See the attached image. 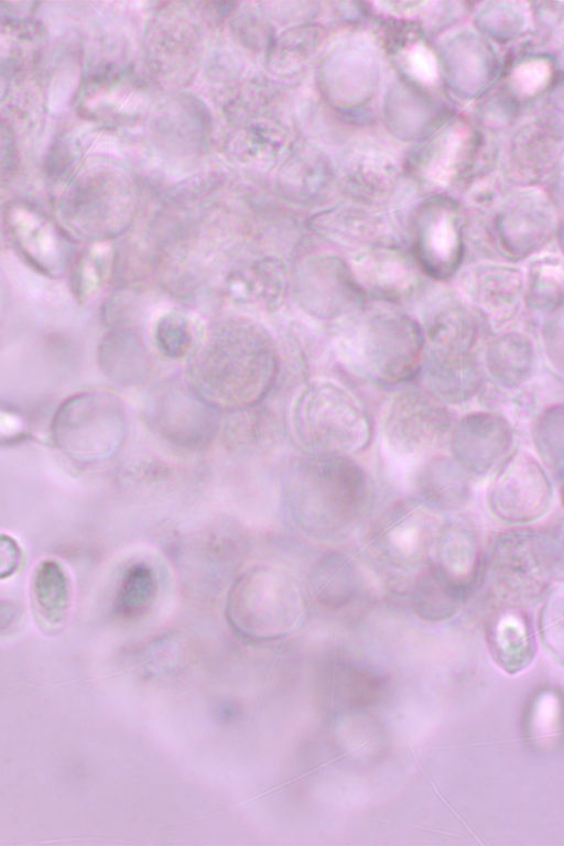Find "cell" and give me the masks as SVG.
<instances>
[{
    "label": "cell",
    "mask_w": 564,
    "mask_h": 846,
    "mask_svg": "<svg viewBox=\"0 0 564 846\" xmlns=\"http://www.w3.org/2000/svg\"><path fill=\"white\" fill-rule=\"evenodd\" d=\"M22 561L23 552L19 542L10 534L0 533V581L19 572Z\"/></svg>",
    "instance_id": "bcb514c9"
},
{
    "label": "cell",
    "mask_w": 564,
    "mask_h": 846,
    "mask_svg": "<svg viewBox=\"0 0 564 846\" xmlns=\"http://www.w3.org/2000/svg\"><path fill=\"white\" fill-rule=\"evenodd\" d=\"M462 260V240L457 220L447 209L425 214L416 239V263L435 280L455 274Z\"/></svg>",
    "instance_id": "44dd1931"
},
{
    "label": "cell",
    "mask_w": 564,
    "mask_h": 846,
    "mask_svg": "<svg viewBox=\"0 0 564 846\" xmlns=\"http://www.w3.org/2000/svg\"><path fill=\"white\" fill-rule=\"evenodd\" d=\"M275 94L263 83H249L239 88L225 106L228 119L236 124L268 113Z\"/></svg>",
    "instance_id": "ab89813d"
},
{
    "label": "cell",
    "mask_w": 564,
    "mask_h": 846,
    "mask_svg": "<svg viewBox=\"0 0 564 846\" xmlns=\"http://www.w3.org/2000/svg\"><path fill=\"white\" fill-rule=\"evenodd\" d=\"M563 594L562 589L554 592L544 606L541 619L542 636L545 644L553 651H561L563 633ZM561 653V652H560Z\"/></svg>",
    "instance_id": "b9f144b4"
},
{
    "label": "cell",
    "mask_w": 564,
    "mask_h": 846,
    "mask_svg": "<svg viewBox=\"0 0 564 846\" xmlns=\"http://www.w3.org/2000/svg\"><path fill=\"white\" fill-rule=\"evenodd\" d=\"M545 76V68L539 64H533L519 72L518 79L527 89L539 86Z\"/></svg>",
    "instance_id": "681fc988"
},
{
    "label": "cell",
    "mask_w": 564,
    "mask_h": 846,
    "mask_svg": "<svg viewBox=\"0 0 564 846\" xmlns=\"http://www.w3.org/2000/svg\"><path fill=\"white\" fill-rule=\"evenodd\" d=\"M441 528L423 502L402 501L376 521L369 535L370 549L389 566L414 567L431 557Z\"/></svg>",
    "instance_id": "5bb4252c"
},
{
    "label": "cell",
    "mask_w": 564,
    "mask_h": 846,
    "mask_svg": "<svg viewBox=\"0 0 564 846\" xmlns=\"http://www.w3.org/2000/svg\"><path fill=\"white\" fill-rule=\"evenodd\" d=\"M369 482L347 456H312L291 478L288 500L294 520L313 536L334 539L350 531L365 512Z\"/></svg>",
    "instance_id": "3957f363"
},
{
    "label": "cell",
    "mask_w": 564,
    "mask_h": 846,
    "mask_svg": "<svg viewBox=\"0 0 564 846\" xmlns=\"http://www.w3.org/2000/svg\"><path fill=\"white\" fill-rule=\"evenodd\" d=\"M465 596L464 592L432 566L417 577L412 593L416 612L432 621L451 617Z\"/></svg>",
    "instance_id": "e575fe53"
},
{
    "label": "cell",
    "mask_w": 564,
    "mask_h": 846,
    "mask_svg": "<svg viewBox=\"0 0 564 846\" xmlns=\"http://www.w3.org/2000/svg\"><path fill=\"white\" fill-rule=\"evenodd\" d=\"M57 224L69 238L109 241L133 221L137 194L121 167L95 163L73 173L54 202Z\"/></svg>",
    "instance_id": "277c9868"
},
{
    "label": "cell",
    "mask_w": 564,
    "mask_h": 846,
    "mask_svg": "<svg viewBox=\"0 0 564 846\" xmlns=\"http://www.w3.org/2000/svg\"><path fill=\"white\" fill-rule=\"evenodd\" d=\"M290 429L297 446L311 456H346L364 449L371 436L360 402L343 386L322 379L296 394Z\"/></svg>",
    "instance_id": "8992f818"
},
{
    "label": "cell",
    "mask_w": 564,
    "mask_h": 846,
    "mask_svg": "<svg viewBox=\"0 0 564 846\" xmlns=\"http://www.w3.org/2000/svg\"><path fill=\"white\" fill-rule=\"evenodd\" d=\"M542 339L550 362L562 372L563 368V314L562 308L552 313L543 326Z\"/></svg>",
    "instance_id": "ee69618b"
},
{
    "label": "cell",
    "mask_w": 564,
    "mask_h": 846,
    "mask_svg": "<svg viewBox=\"0 0 564 846\" xmlns=\"http://www.w3.org/2000/svg\"><path fill=\"white\" fill-rule=\"evenodd\" d=\"M98 364L112 381L124 386L143 384L151 375V360L138 334L128 328L108 333L98 347Z\"/></svg>",
    "instance_id": "d4e9b609"
},
{
    "label": "cell",
    "mask_w": 564,
    "mask_h": 846,
    "mask_svg": "<svg viewBox=\"0 0 564 846\" xmlns=\"http://www.w3.org/2000/svg\"><path fill=\"white\" fill-rule=\"evenodd\" d=\"M509 422L494 412L477 411L462 416L449 432L453 459L465 471L487 474L510 447Z\"/></svg>",
    "instance_id": "2e32d148"
},
{
    "label": "cell",
    "mask_w": 564,
    "mask_h": 846,
    "mask_svg": "<svg viewBox=\"0 0 564 846\" xmlns=\"http://www.w3.org/2000/svg\"><path fill=\"white\" fill-rule=\"evenodd\" d=\"M203 33L194 13L181 3H167L155 11L144 33L148 64L158 82L186 85L194 76Z\"/></svg>",
    "instance_id": "30bf717a"
},
{
    "label": "cell",
    "mask_w": 564,
    "mask_h": 846,
    "mask_svg": "<svg viewBox=\"0 0 564 846\" xmlns=\"http://www.w3.org/2000/svg\"><path fill=\"white\" fill-rule=\"evenodd\" d=\"M410 64L413 72L422 79L430 80L433 78L435 64L430 53L424 48H417L413 52Z\"/></svg>",
    "instance_id": "c3c4849f"
},
{
    "label": "cell",
    "mask_w": 564,
    "mask_h": 846,
    "mask_svg": "<svg viewBox=\"0 0 564 846\" xmlns=\"http://www.w3.org/2000/svg\"><path fill=\"white\" fill-rule=\"evenodd\" d=\"M279 176L278 191L288 202L312 203L321 193V166L310 158L300 155L290 160Z\"/></svg>",
    "instance_id": "f35d334b"
},
{
    "label": "cell",
    "mask_w": 564,
    "mask_h": 846,
    "mask_svg": "<svg viewBox=\"0 0 564 846\" xmlns=\"http://www.w3.org/2000/svg\"><path fill=\"white\" fill-rule=\"evenodd\" d=\"M116 263L115 250L108 241L93 242L69 267V286L75 297L87 302L109 281Z\"/></svg>",
    "instance_id": "d6a6232c"
},
{
    "label": "cell",
    "mask_w": 564,
    "mask_h": 846,
    "mask_svg": "<svg viewBox=\"0 0 564 846\" xmlns=\"http://www.w3.org/2000/svg\"><path fill=\"white\" fill-rule=\"evenodd\" d=\"M286 141V127L276 118L264 115L237 123L226 140L225 151L241 165L262 166L282 153Z\"/></svg>",
    "instance_id": "603a6c76"
},
{
    "label": "cell",
    "mask_w": 564,
    "mask_h": 846,
    "mask_svg": "<svg viewBox=\"0 0 564 846\" xmlns=\"http://www.w3.org/2000/svg\"><path fill=\"white\" fill-rule=\"evenodd\" d=\"M288 286L285 263L276 257L264 256L225 273L221 292L236 306L273 312L282 304Z\"/></svg>",
    "instance_id": "ffe728a7"
},
{
    "label": "cell",
    "mask_w": 564,
    "mask_h": 846,
    "mask_svg": "<svg viewBox=\"0 0 564 846\" xmlns=\"http://www.w3.org/2000/svg\"><path fill=\"white\" fill-rule=\"evenodd\" d=\"M321 34L314 25H297L283 31L268 46V68L279 77L300 73L315 52Z\"/></svg>",
    "instance_id": "1f68e13d"
},
{
    "label": "cell",
    "mask_w": 564,
    "mask_h": 846,
    "mask_svg": "<svg viewBox=\"0 0 564 846\" xmlns=\"http://www.w3.org/2000/svg\"><path fill=\"white\" fill-rule=\"evenodd\" d=\"M128 432L121 402L104 392L74 395L61 404L52 435L56 446L73 459L95 463L120 449Z\"/></svg>",
    "instance_id": "9c48e42d"
},
{
    "label": "cell",
    "mask_w": 564,
    "mask_h": 846,
    "mask_svg": "<svg viewBox=\"0 0 564 846\" xmlns=\"http://www.w3.org/2000/svg\"><path fill=\"white\" fill-rule=\"evenodd\" d=\"M333 345L339 361L354 373L381 384H399L419 373L424 335L410 315L371 308L337 322Z\"/></svg>",
    "instance_id": "7a4b0ae2"
},
{
    "label": "cell",
    "mask_w": 564,
    "mask_h": 846,
    "mask_svg": "<svg viewBox=\"0 0 564 846\" xmlns=\"http://www.w3.org/2000/svg\"><path fill=\"white\" fill-rule=\"evenodd\" d=\"M303 610L301 589L294 576L272 564L243 571L230 587L226 615L235 632L250 641L286 636Z\"/></svg>",
    "instance_id": "52a82bcc"
},
{
    "label": "cell",
    "mask_w": 564,
    "mask_h": 846,
    "mask_svg": "<svg viewBox=\"0 0 564 846\" xmlns=\"http://www.w3.org/2000/svg\"><path fill=\"white\" fill-rule=\"evenodd\" d=\"M72 598L69 576L55 558L42 560L31 577V601L39 625L45 630L59 628L65 621Z\"/></svg>",
    "instance_id": "484cf974"
},
{
    "label": "cell",
    "mask_w": 564,
    "mask_h": 846,
    "mask_svg": "<svg viewBox=\"0 0 564 846\" xmlns=\"http://www.w3.org/2000/svg\"><path fill=\"white\" fill-rule=\"evenodd\" d=\"M223 182L217 172H207L188 177L178 185L171 186L164 194L166 203L181 207L194 204L214 192Z\"/></svg>",
    "instance_id": "60d3db41"
},
{
    "label": "cell",
    "mask_w": 564,
    "mask_h": 846,
    "mask_svg": "<svg viewBox=\"0 0 564 846\" xmlns=\"http://www.w3.org/2000/svg\"><path fill=\"white\" fill-rule=\"evenodd\" d=\"M488 573L503 597L529 603L542 596L563 574L561 542L545 531L516 529L494 541Z\"/></svg>",
    "instance_id": "ba28073f"
},
{
    "label": "cell",
    "mask_w": 564,
    "mask_h": 846,
    "mask_svg": "<svg viewBox=\"0 0 564 846\" xmlns=\"http://www.w3.org/2000/svg\"><path fill=\"white\" fill-rule=\"evenodd\" d=\"M452 426L453 417L446 403L427 389H406L388 403L381 430L391 452L417 457L437 447Z\"/></svg>",
    "instance_id": "4fadbf2b"
},
{
    "label": "cell",
    "mask_w": 564,
    "mask_h": 846,
    "mask_svg": "<svg viewBox=\"0 0 564 846\" xmlns=\"http://www.w3.org/2000/svg\"><path fill=\"white\" fill-rule=\"evenodd\" d=\"M159 131L167 144L181 150H196L207 140L209 122L203 107L184 99L159 117Z\"/></svg>",
    "instance_id": "4dcf8cb0"
},
{
    "label": "cell",
    "mask_w": 564,
    "mask_h": 846,
    "mask_svg": "<svg viewBox=\"0 0 564 846\" xmlns=\"http://www.w3.org/2000/svg\"><path fill=\"white\" fill-rule=\"evenodd\" d=\"M376 219L358 216L350 210L336 209L318 214L310 220L311 228L322 237L341 245L375 241L382 234Z\"/></svg>",
    "instance_id": "8d00e7d4"
},
{
    "label": "cell",
    "mask_w": 564,
    "mask_h": 846,
    "mask_svg": "<svg viewBox=\"0 0 564 846\" xmlns=\"http://www.w3.org/2000/svg\"><path fill=\"white\" fill-rule=\"evenodd\" d=\"M487 506L498 520L528 524L543 518L553 501L546 470L528 451L516 449L497 468L487 489Z\"/></svg>",
    "instance_id": "7c38bea8"
},
{
    "label": "cell",
    "mask_w": 564,
    "mask_h": 846,
    "mask_svg": "<svg viewBox=\"0 0 564 846\" xmlns=\"http://www.w3.org/2000/svg\"><path fill=\"white\" fill-rule=\"evenodd\" d=\"M431 566L467 595L480 567V546L473 529L462 522L441 528Z\"/></svg>",
    "instance_id": "7402d4cb"
},
{
    "label": "cell",
    "mask_w": 564,
    "mask_h": 846,
    "mask_svg": "<svg viewBox=\"0 0 564 846\" xmlns=\"http://www.w3.org/2000/svg\"><path fill=\"white\" fill-rule=\"evenodd\" d=\"M485 367L501 387L519 388L533 375L535 351L532 340L516 330L495 337L486 348Z\"/></svg>",
    "instance_id": "4316f807"
},
{
    "label": "cell",
    "mask_w": 564,
    "mask_h": 846,
    "mask_svg": "<svg viewBox=\"0 0 564 846\" xmlns=\"http://www.w3.org/2000/svg\"><path fill=\"white\" fill-rule=\"evenodd\" d=\"M288 292L303 314L323 322L345 318L362 297L349 264L333 254L302 259L289 275Z\"/></svg>",
    "instance_id": "8fae6325"
},
{
    "label": "cell",
    "mask_w": 564,
    "mask_h": 846,
    "mask_svg": "<svg viewBox=\"0 0 564 846\" xmlns=\"http://www.w3.org/2000/svg\"><path fill=\"white\" fill-rule=\"evenodd\" d=\"M18 166L17 140L11 127L0 118V178L8 180Z\"/></svg>",
    "instance_id": "f6af8a7d"
},
{
    "label": "cell",
    "mask_w": 564,
    "mask_h": 846,
    "mask_svg": "<svg viewBox=\"0 0 564 846\" xmlns=\"http://www.w3.org/2000/svg\"><path fill=\"white\" fill-rule=\"evenodd\" d=\"M161 566L151 560L133 561L124 571L117 595V608L127 618L145 615L158 598L162 582Z\"/></svg>",
    "instance_id": "f1b7e54d"
},
{
    "label": "cell",
    "mask_w": 564,
    "mask_h": 846,
    "mask_svg": "<svg viewBox=\"0 0 564 846\" xmlns=\"http://www.w3.org/2000/svg\"><path fill=\"white\" fill-rule=\"evenodd\" d=\"M279 372L275 341L262 324L226 316L207 326L187 361L185 383L215 411H242L270 392Z\"/></svg>",
    "instance_id": "6da1fadb"
},
{
    "label": "cell",
    "mask_w": 564,
    "mask_h": 846,
    "mask_svg": "<svg viewBox=\"0 0 564 846\" xmlns=\"http://www.w3.org/2000/svg\"><path fill=\"white\" fill-rule=\"evenodd\" d=\"M563 262L556 254L533 260L524 275L523 300L535 312L552 314L563 304Z\"/></svg>",
    "instance_id": "f546056e"
},
{
    "label": "cell",
    "mask_w": 564,
    "mask_h": 846,
    "mask_svg": "<svg viewBox=\"0 0 564 846\" xmlns=\"http://www.w3.org/2000/svg\"><path fill=\"white\" fill-rule=\"evenodd\" d=\"M10 240L24 261L37 272L58 278L72 263L69 237L46 213L32 203L15 200L3 213Z\"/></svg>",
    "instance_id": "9a60e30c"
},
{
    "label": "cell",
    "mask_w": 564,
    "mask_h": 846,
    "mask_svg": "<svg viewBox=\"0 0 564 846\" xmlns=\"http://www.w3.org/2000/svg\"><path fill=\"white\" fill-rule=\"evenodd\" d=\"M458 286L466 303L494 325H502L523 300L524 274L511 265L478 264L460 275Z\"/></svg>",
    "instance_id": "e0dca14e"
},
{
    "label": "cell",
    "mask_w": 564,
    "mask_h": 846,
    "mask_svg": "<svg viewBox=\"0 0 564 846\" xmlns=\"http://www.w3.org/2000/svg\"><path fill=\"white\" fill-rule=\"evenodd\" d=\"M215 412L186 383L162 386L153 393L149 404V416L154 429L175 443L206 440L216 423Z\"/></svg>",
    "instance_id": "d6986e66"
},
{
    "label": "cell",
    "mask_w": 564,
    "mask_h": 846,
    "mask_svg": "<svg viewBox=\"0 0 564 846\" xmlns=\"http://www.w3.org/2000/svg\"><path fill=\"white\" fill-rule=\"evenodd\" d=\"M491 644L498 660L508 669H519L530 660L532 636L525 618L517 611H505L491 628Z\"/></svg>",
    "instance_id": "d590c367"
},
{
    "label": "cell",
    "mask_w": 564,
    "mask_h": 846,
    "mask_svg": "<svg viewBox=\"0 0 564 846\" xmlns=\"http://www.w3.org/2000/svg\"><path fill=\"white\" fill-rule=\"evenodd\" d=\"M422 367L427 390L444 403L473 398L481 384L479 324L466 303L449 301L426 318Z\"/></svg>",
    "instance_id": "5b68a950"
},
{
    "label": "cell",
    "mask_w": 564,
    "mask_h": 846,
    "mask_svg": "<svg viewBox=\"0 0 564 846\" xmlns=\"http://www.w3.org/2000/svg\"><path fill=\"white\" fill-rule=\"evenodd\" d=\"M551 228V214L533 207L509 210L500 221L503 246L517 257L534 251L549 236Z\"/></svg>",
    "instance_id": "836d02e7"
},
{
    "label": "cell",
    "mask_w": 564,
    "mask_h": 846,
    "mask_svg": "<svg viewBox=\"0 0 564 846\" xmlns=\"http://www.w3.org/2000/svg\"><path fill=\"white\" fill-rule=\"evenodd\" d=\"M454 459L435 457L427 460L415 477L422 502L430 509L455 511L469 499V484Z\"/></svg>",
    "instance_id": "83f0119b"
},
{
    "label": "cell",
    "mask_w": 564,
    "mask_h": 846,
    "mask_svg": "<svg viewBox=\"0 0 564 846\" xmlns=\"http://www.w3.org/2000/svg\"><path fill=\"white\" fill-rule=\"evenodd\" d=\"M364 295L399 303L411 299L422 286V270L416 261L389 249L359 252L349 264Z\"/></svg>",
    "instance_id": "ac0fdd59"
},
{
    "label": "cell",
    "mask_w": 564,
    "mask_h": 846,
    "mask_svg": "<svg viewBox=\"0 0 564 846\" xmlns=\"http://www.w3.org/2000/svg\"><path fill=\"white\" fill-rule=\"evenodd\" d=\"M232 32L243 45L250 48H259L270 44L268 28L254 14L243 13L232 20Z\"/></svg>",
    "instance_id": "7bdbcfd3"
},
{
    "label": "cell",
    "mask_w": 564,
    "mask_h": 846,
    "mask_svg": "<svg viewBox=\"0 0 564 846\" xmlns=\"http://www.w3.org/2000/svg\"><path fill=\"white\" fill-rule=\"evenodd\" d=\"M207 326L194 312L171 307L152 319L150 337L154 350L169 361H188L204 340Z\"/></svg>",
    "instance_id": "cb8c5ba5"
},
{
    "label": "cell",
    "mask_w": 564,
    "mask_h": 846,
    "mask_svg": "<svg viewBox=\"0 0 564 846\" xmlns=\"http://www.w3.org/2000/svg\"><path fill=\"white\" fill-rule=\"evenodd\" d=\"M564 412L562 404L546 409L533 427V443L545 466L558 482L563 478Z\"/></svg>",
    "instance_id": "74e56055"
},
{
    "label": "cell",
    "mask_w": 564,
    "mask_h": 846,
    "mask_svg": "<svg viewBox=\"0 0 564 846\" xmlns=\"http://www.w3.org/2000/svg\"><path fill=\"white\" fill-rule=\"evenodd\" d=\"M24 432L20 416L0 409V442L19 438Z\"/></svg>",
    "instance_id": "7dc6e473"
}]
</instances>
